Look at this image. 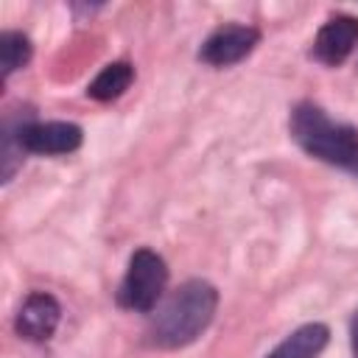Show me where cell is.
I'll use <instances>...</instances> for the list:
<instances>
[{
  "instance_id": "obj_1",
  "label": "cell",
  "mask_w": 358,
  "mask_h": 358,
  "mask_svg": "<svg viewBox=\"0 0 358 358\" xmlns=\"http://www.w3.org/2000/svg\"><path fill=\"white\" fill-rule=\"evenodd\" d=\"M218 308V291L207 280L182 282L151 316L145 341L157 350H179L193 344L213 322Z\"/></svg>"
},
{
  "instance_id": "obj_2",
  "label": "cell",
  "mask_w": 358,
  "mask_h": 358,
  "mask_svg": "<svg viewBox=\"0 0 358 358\" xmlns=\"http://www.w3.org/2000/svg\"><path fill=\"white\" fill-rule=\"evenodd\" d=\"M291 137L296 145L341 171L358 176V129L327 117V112L310 101H302L291 112Z\"/></svg>"
},
{
  "instance_id": "obj_3",
  "label": "cell",
  "mask_w": 358,
  "mask_h": 358,
  "mask_svg": "<svg viewBox=\"0 0 358 358\" xmlns=\"http://www.w3.org/2000/svg\"><path fill=\"white\" fill-rule=\"evenodd\" d=\"M165 285H168V266H165V260L154 249L143 246V249H137L131 255L126 277L120 280L117 305L126 308V310L148 313L162 299Z\"/></svg>"
},
{
  "instance_id": "obj_4",
  "label": "cell",
  "mask_w": 358,
  "mask_h": 358,
  "mask_svg": "<svg viewBox=\"0 0 358 358\" xmlns=\"http://www.w3.org/2000/svg\"><path fill=\"white\" fill-rule=\"evenodd\" d=\"M260 42V31L255 25H221L215 28L199 48V59L210 67H229L238 64L241 59H246Z\"/></svg>"
},
{
  "instance_id": "obj_5",
  "label": "cell",
  "mask_w": 358,
  "mask_h": 358,
  "mask_svg": "<svg viewBox=\"0 0 358 358\" xmlns=\"http://www.w3.org/2000/svg\"><path fill=\"white\" fill-rule=\"evenodd\" d=\"M84 131L76 123L67 120H48V123H36V120H25L20 129V143L25 154H73L81 148Z\"/></svg>"
},
{
  "instance_id": "obj_6",
  "label": "cell",
  "mask_w": 358,
  "mask_h": 358,
  "mask_svg": "<svg viewBox=\"0 0 358 358\" xmlns=\"http://www.w3.org/2000/svg\"><path fill=\"white\" fill-rule=\"evenodd\" d=\"M62 322V305L48 291H31L14 319V327L28 341H48Z\"/></svg>"
},
{
  "instance_id": "obj_7",
  "label": "cell",
  "mask_w": 358,
  "mask_h": 358,
  "mask_svg": "<svg viewBox=\"0 0 358 358\" xmlns=\"http://www.w3.org/2000/svg\"><path fill=\"white\" fill-rule=\"evenodd\" d=\"M355 45H358V17L336 14L316 31L310 56L327 67H338L341 62H347Z\"/></svg>"
},
{
  "instance_id": "obj_8",
  "label": "cell",
  "mask_w": 358,
  "mask_h": 358,
  "mask_svg": "<svg viewBox=\"0 0 358 358\" xmlns=\"http://www.w3.org/2000/svg\"><path fill=\"white\" fill-rule=\"evenodd\" d=\"M330 341V330L322 322H308L285 336L266 358H319Z\"/></svg>"
},
{
  "instance_id": "obj_9",
  "label": "cell",
  "mask_w": 358,
  "mask_h": 358,
  "mask_svg": "<svg viewBox=\"0 0 358 358\" xmlns=\"http://www.w3.org/2000/svg\"><path fill=\"white\" fill-rule=\"evenodd\" d=\"M131 81H134V67L129 62H112V64H106L90 81L87 95L95 98V101H101V103H109V101L120 98L131 87Z\"/></svg>"
},
{
  "instance_id": "obj_10",
  "label": "cell",
  "mask_w": 358,
  "mask_h": 358,
  "mask_svg": "<svg viewBox=\"0 0 358 358\" xmlns=\"http://www.w3.org/2000/svg\"><path fill=\"white\" fill-rule=\"evenodd\" d=\"M31 53H34V48H31V39L25 34H20V31H3L0 34V76H3V81L14 70L25 67L31 62Z\"/></svg>"
},
{
  "instance_id": "obj_11",
  "label": "cell",
  "mask_w": 358,
  "mask_h": 358,
  "mask_svg": "<svg viewBox=\"0 0 358 358\" xmlns=\"http://www.w3.org/2000/svg\"><path fill=\"white\" fill-rule=\"evenodd\" d=\"M350 344H352V358H358V310L350 322Z\"/></svg>"
}]
</instances>
